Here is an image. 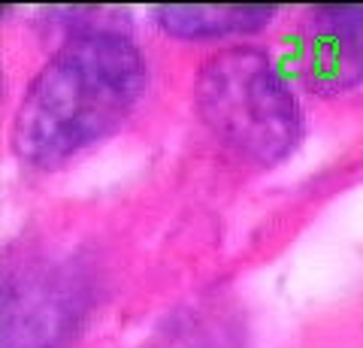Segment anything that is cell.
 Segmentation results:
<instances>
[{
	"label": "cell",
	"instance_id": "6da1fadb",
	"mask_svg": "<svg viewBox=\"0 0 363 348\" xmlns=\"http://www.w3.org/2000/svg\"><path fill=\"white\" fill-rule=\"evenodd\" d=\"M145 88L130 40L109 30L73 37L30 82L13 121V149L30 167H58L109 137Z\"/></svg>",
	"mask_w": 363,
	"mask_h": 348
},
{
	"label": "cell",
	"instance_id": "7a4b0ae2",
	"mask_svg": "<svg viewBox=\"0 0 363 348\" xmlns=\"http://www.w3.org/2000/svg\"><path fill=\"white\" fill-rule=\"evenodd\" d=\"M197 109L227 149L255 164H279L300 142L297 100L257 49L215 55L200 70Z\"/></svg>",
	"mask_w": 363,
	"mask_h": 348
},
{
	"label": "cell",
	"instance_id": "3957f363",
	"mask_svg": "<svg viewBox=\"0 0 363 348\" xmlns=\"http://www.w3.org/2000/svg\"><path fill=\"white\" fill-rule=\"evenodd\" d=\"M300 73L327 94L363 85V6L315 9L300 33Z\"/></svg>",
	"mask_w": 363,
	"mask_h": 348
},
{
	"label": "cell",
	"instance_id": "277c9868",
	"mask_svg": "<svg viewBox=\"0 0 363 348\" xmlns=\"http://www.w3.org/2000/svg\"><path fill=\"white\" fill-rule=\"evenodd\" d=\"M70 285L52 276L21 279V288L6 291V348H52L70 321Z\"/></svg>",
	"mask_w": 363,
	"mask_h": 348
},
{
	"label": "cell",
	"instance_id": "5b68a950",
	"mask_svg": "<svg viewBox=\"0 0 363 348\" xmlns=\"http://www.w3.org/2000/svg\"><path fill=\"white\" fill-rule=\"evenodd\" d=\"M157 25L173 37L209 40L227 33L255 30L272 18L269 6H161Z\"/></svg>",
	"mask_w": 363,
	"mask_h": 348
}]
</instances>
